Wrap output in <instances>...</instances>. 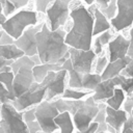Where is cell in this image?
Segmentation results:
<instances>
[{"instance_id": "6da1fadb", "label": "cell", "mask_w": 133, "mask_h": 133, "mask_svg": "<svg viewBox=\"0 0 133 133\" xmlns=\"http://www.w3.org/2000/svg\"><path fill=\"white\" fill-rule=\"evenodd\" d=\"M65 34L66 31L63 27L53 31L44 22L42 29L35 35L37 55L42 63H59L62 65L70 58V47L64 42Z\"/></svg>"}, {"instance_id": "7a4b0ae2", "label": "cell", "mask_w": 133, "mask_h": 133, "mask_svg": "<svg viewBox=\"0 0 133 133\" xmlns=\"http://www.w3.org/2000/svg\"><path fill=\"white\" fill-rule=\"evenodd\" d=\"M72 26L65 34V44L75 49L90 50L92 44L94 14L90 7L78 3L70 10Z\"/></svg>"}, {"instance_id": "3957f363", "label": "cell", "mask_w": 133, "mask_h": 133, "mask_svg": "<svg viewBox=\"0 0 133 133\" xmlns=\"http://www.w3.org/2000/svg\"><path fill=\"white\" fill-rule=\"evenodd\" d=\"M37 23V11L30 9H19L5 20V22L1 25V29L17 39L28 27L34 26Z\"/></svg>"}, {"instance_id": "277c9868", "label": "cell", "mask_w": 133, "mask_h": 133, "mask_svg": "<svg viewBox=\"0 0 133 133\" xmlns=\"http://www.w3.org/2000/svg\"><path fill=\"white\" fill-rule=\"evenodd\" d=\"M0 126L4 133H29L23 112L18 111L10 102L0 105Z\"/></svg>"}, {"instance_id": "5b68a950", "label": "cell", "mask_w": 133, "mask_h": 133, "mask_svg": "<svg viewBox=\"0 0 133 133\" xmlns=\"http://www.w3.org/2000/svg\"><path fill=\"white\" fill-rule=\"evenodd\" d=\"M69 75L68 72L63 69L59 71H51L41 82L43 86L46 87V101H53L57 98H60L68 87Z\"/></svg>"}, {"instance_id": "8992f818", "label": "cell", "mask_w": 133, "mask_h": 133, "mask_svg": "<svg viewBox=\"0 0 133 133\" xmlns=\"http://www.w3.org/2000/svg\"><path fill=\"white\" fill-rule=\"evenodd\" d=\"M74 0H53L46 10L47 25L50 30L62 28L70 18V5Z\"/></svg>"}, {"instance_id": "52a82bcc", "label": "cell", "mask_w": 133, "mask_h": 133, "mask_svg": "<svg viewBox=\"0 0 133 133\" xmlns=\"http://www.w3.org/2000/svg\"><path fill=\"white\" fill-rule=\"evenodd\" d=\"M45 97H46V87L43 86L42 83L34 82L27 91H25L23 95H21L10 103L18 111L23 112L42 103L45 100Z\"/></svg>"}, {"instance_id": "ba28073f", "label": "cell", "mask_w": 133, "mask_h": 133, "mask_svg": "<svg viewBox=\"0 0 133 133\" xmlns=\"http://www.w3.org/2000/svg\"><path fill=\"white\" fill-rule=\"evenodd\" d=\"M91 95L84 99L83 105L72 116L75 130L78 132H82L85 129H87L99 111L98 103L92 99Z\"/></svg>"}, {"instance_id": "9c48e42d", "label": "cell", "mask_w": 133, "mask_h": 133, "mask_svg": "<svg viewBox=\"0 0 133 133\" xmlns=\"http://www.w3.org/2000/svg\"><path fill=\"white\" fill-rule=\"evenodd\" d=\"M34 108H35V119L41 126L42 131L47 133H53L54 131L59 130L54 122V118L58 115L59 112L52 102L44 100Z\"/></svg>"}, {"instance_id": "30bf717a", "label": "cell", "mask_w": 133, "mask_h": 133, "mask_svg": "<svg viewBox=\"0 0 133 133\" xmlns=\"http://www.w3.org/2000/svg\"><path fill=\"white\" fill-rule=\"evenodd\" d=\"M69 53H70V60L75 71L81 74L91 73L92 64L97 57L92 49L80 50V49H75L70 47Z\"/></svg>"}, {"instance_id": "8fae6325", "label": "cell", "mask_w": 133, "mask_h": 133, "mask_svg": "<svg viewBox=\"0 0 133 133\" xmlns=\"http://www.w3.org/2000/svg\"><path fill=\"white\" fill-rule=\"evenodd\" d=\"M116 5L117 11L110 24L115 31H122L133 24V0H117Z\"/></svg>"}, {"instance_id": "7c38bea8", "label": "cell", "mask_w": 133, "mask_h": 133, "mask_svg": "<svg viewBox=\"0 0 133 133\" xmlns=\"http://www.w3.org/2000/svg\"><path fill=\"white\" fill-rule=\"evenodd\" d=\"M43 24H44V21L41 23H37L34 26L28 27L19 38L15 39V45L18 48H20L25 55L29 57L34 54H37V45H36L35 35L42 29Z\"/></svg>"}, {"instance_id": "4fadbf2b", "label": "cell", "mask_w": 133, "mask_h": 133, "mask_svg": "<svg viewBox=\"0 0 133 133\" xmlns=\"http://www.w3.org/2000/svg\"><path fill=\"white\" fill-rule=\"evenodd\" d=\"M34 77L32 73V69L30 68H22L20 69L14 77L12 82V89H14V96L17 99L21 95H23L25 91H27L31 85L34 83Z\"/></svg>"}, {"instance_id": "5bb4252c", "label": "cell", "mask_w": 133, "mask_h": 133, "mask_svg": "<svg viewBox=\"0 0 133 133\" xmlns=\"http://www.w3.org/2000/svg\"><path fill=\"white\" fill-rule=\"evenodd\" d=\"M122 75H118L114 78L111 79H107V80H102L98 86L96 87V89L94 90L91 97L92 99L99 103V102H105L107 99H109L110 97H112L114 88L116 86H119L121 82H122Z\"/></svg>"}, {"instance_id": "9a60e30c", "label": "cell", "mask_w": 133, "mask_h": 133, "mask_svg": "<svg viewBox=\"0 0 133 133\" xmlns=\"http://www.w3.org/2000/svg\"><path fill=\"white\" fill-rule=\"evenodd\" d=\"M129 45H130L129 38H126L122 34H118L114 38H112L109 42L108 49H107L109 62L126 57L128 49H129Z\"/></svg>"}, {"instance_id": "2e32d148", "label": "cell", "mask_w": 133, "mask_h": 133, "mask_svg": "<svg viewBox=\"0 0 133 133\" xmlns=\"http://www.w3.org/2000/svg\"><path fill=\"white\" fill-rule=\"evenodd\" d=\"M129 114L124 109H112L109 106H106V123L108 126L112 127L116 133H121L123 125L127 121Z\"/></svg>"}, {"instance_id": "e0dca14e", "label": "cell", "mask_w": 133, "mask_h": 133, "mask_svg": "<svg viewBox=\"0 0 133 133\" xmlns=\"http://www.w3.org/2000/svg\"><path fill=\"white\" fill-rule=\"evenodd\" d=\"M89 7L94 14V30H92L94 37L106 30L111 29L110 21L102 14V11L96 6V4H92Z\"/></svg>"}, {"instance_id": "ac0fdd59", "label": "cell", "mask_w": 133, "mask_h": 133, "mask_svg": "<svg viewBox=\"0 0 133 133\" xmlns=\"http://www.w3.org/2000/svg\"><path fill=\"white\" fill-rule=\"evenodd\" d=\"M131 60H132V58H130L129 56H126V57L119 58L115 61L108 62L107 66L105 68V70L101 74L102 80H107V79H111V78H114V77L118 76L121 74V72L125 69V66Z\"/></svg>"}, {"instance_id": "d6986e66", "label": "cell", "mask_w": 133, "mask_h": 133, "mask_svg": "<svg viewBox=\"0 0 133 133\" xmlns=\"http://www.w3.org/2000/svg\"><path fill=\"white\" fill-rule=\"evenodd\" d=\"M53 105L56 107L58 112H69L72 116L75 114V112L83 105L84 99L83 100H69V99H62V98H57L53 101H51Z\"/></svg>"}, {"instance_id": "ffe728a7", "label": "cell", "mask_w": 133, "mask_h": 133, "mask_svg": "<svg viewBox=\"0 0 133 133\" xmlns=\"http://www.w3.org/2000/svg\"><path fill=\"white\" fill-rule=\"evenodd\" d=\"M62 69L68 72L69 75V80H68V87L75 88V89H82V76L83 74L78 73L77 71L74 70L72 62L70 58H68L63 63H62Z\"/></svg>"}, {"instance_id": "44dd1931", "label": "cell", "mask_w": 133, "mask_h": 133, "mask_svg": "<svg viewBox=\"0 0 133 133\" xmlns=\"http://www.w3.org/2000/svg\"><path fill=\"white\" fill-rule=\"evenodd\" d=\"M54 122L59 129V133H74L75 126L73 117L69 112H59L58 115L54 118Z\"/></svg>"}, {"instance_id": "7402d4cb", "label": "cell", "mask_w": 133, "mask_h": 133, "mask_svg": "<svg viewBox=\"0 0 133 133\" xmlns=\"http://www.w3.org/2000/svg\"><path fill=\"white\" fill-rule=\"evenodd\" d=\"M61 69H62V66L59 63H42V64H38V65H34L32 68L34 81L37 82V83H41L45 79V77L48 75L49 72L59 71Z\"/></svg>"}, {"instance_id": "603a6c76", "label": "cell", "mask_w": 133, "mask_h": 133, "mask_svg": "<svg viewBox=\"0 0 133 133\" xmlns=\"http://www.w3.org/2000/svg\"><path fill=\"white\" fill-rule=\"evenodd\" d=\"M23 55H25L24 52L20 48H18L15 44L0 45V57L5 60L15 61L18 58L22 57Z\"/></svg>"}, {"instance_id": "cb8c5ba5", "label": "cell", "mask_w": 133, "mask_h": 133, "mask_svg": "<svg viewBox=\"0 0 133 133\" xmlns=\"http://www.w3.org/2000/svg\"><path fill=\"white\" fill-rule=\"evenodd\" d=\"M125 100H126V95H125L124 90L119 86H116L114 88V91H113L112 97H110L109 99H107L105 101V104L107 106L111 107L112 109L118 110V109H121V106L124 104Z\"/></svg>"}, {"instance_id": "d4e9b609", "label": "cell", "mask_w": 133, "mask_h": 133, "mask_svg": "<svg viewBox=\"0 0 133 133\" xmlns=\"http://www.w3.org/2000/svg\"><path fill=\"white\" fill-rule=\"evenodd\" d=\"M102 81L101 75L97 74V73H87V74H83L82 76V89L85 90H89L92 91L96 89V87L98 86V84Z\"/></svg>"}, {"instance_id": "484cf974", "label": "cell", "mask_w": 133, "mask_h": 133, "mask_svg": "<svg viewBox=\"0 0 133 133\" xmlns=\"http://www.w3.org/2000/svg\"><path fill=\"white\" fill-rule=\"evenodd\" d=\"M98 106H99V111L92 122L98 124L97 132H107L108 130V125L106 123V106L107 105L105 104V102H99Z\"/></svg>"}, {"instance_id": "4316f807", "label": "cell", "mask_w": 133, "mask_h": 133, "mask_svg": "<svg viewBox=\"0 0 133 133\" xmlns=\"http://www.w3.org/2000/svg\"><path fill=\"white\" fill-rule=\"evenodd\" d=\"M92 91L85 90V89H75L71 87H66L60 98L62 99H69V100H83L86 97L90 96Z\"/></svg>"}, {"instance_id": "83f0119b", "label": "cell", "mask_w": 133, "mask_h": 133, "mask_svg": "<svg viewBox=\"0 0 133 133\" xmlns=\"http://www.w3.org/2000/svg\"><path fill=\"white\" fill-rule=\"evenodd\" d=\"M33 66H34V63L32 62V60L30 59V57L27 56V55H23L22 57H20L17 60L12 61V63L10 64L11 72L14 74H16L22 68H30V69H32Z\"/></svg>"}, {"instance_id": "f1b7e54d", "label": "cell", "mask_w": 133, "mask_h": 133, "mask_svg": "<svg viewBox=\"0 0 133 133\" xmlns=\"http://www.w3.org/2000/svg\"><path fill=\"white\" fill-rule=\"evenodd\" d=\"M14 77L15 74L10 71V72H5V73H0V82L5 86V88L8 90L11 100H16L15 96H14V89H12V82H14ZM11 101V102H12Z\"/></svg>"}, {"instance_id": "f546056e", "label": "cell", "mask_w": 133, "mask_h": 133, "mask_svg": "<svg viewBox=\"0 0 133 133\" xmlns=\"http://www.w3.org/2000/svg\"><path fill=\"white\" fill-rule=\"evenodd\" d=\"M116 2L117 0H110L107 7L103 8V9H100L102 11V14L110 21L111 19H113L116 15V11H117V5H116Z\"/></svg>"}, {"instance_id": "4dcf8cb0", "label": "cell", "mask_w": 133, "mask_h": 133, "mask_svg": "<svg viewBox=\"0 0 133 133\" xmlns=\"http://www.w3.org/2000/svg\"><path fill=\"white\" fill-rule=\"evenodd\" d=\"M109 62V59H108V56H106L105 54L104 55H99V57L97 58V61H96V68H95V73L97 74H102L103 71L105 70V68L107 66Z\"/></svg>"}, {"instance_id": "1f68e13d", "label": "cell", "mask_w": 133, "mask_h": 133, "mask_svg": "<svg viewBox=\"0 0 133 133\" xmlns=\"http://www.w3.org/2000/svg\"><path fill=\"white\" fill-rule=\"evenodd\" d=\"M119 87L124 90V92H125V95H127V97L131 96L133 94V78H126L123 76Z\"/></svg>"}, {"instance_id": "d6a6232c", "label": "cell", "mask_w": 133, "mask_h": 133, "mask_svg": "<svg viewBox=\"0 0 133 133\" xmlns=\"http://www.w3.org/2000/svg\"><path fill=\"white\" fill-rule=\"evenodd\" d=\"M2 4V11H3V15L6 17V18H8V17H10L11 15H14L16 11H18V9L16 8V6H15V4L10 1V0H5L3 3H1Z\"/></svg>"}, {"instance_id": "836d02e7", "label": "cell", "mask_w": 133, "mask_h": 133, "mask_svg": "<svg viewBox=\"0 0 133 133\" xmlns=\"http://www.w3.org/2000/svg\"><path fill=\"white\" fill-rule=\"evenodd\" d=\"M96 37H97L98 41L101 43V45L104 47V46H106V45L109 44V42H110V41L112 39V37H113V34H112V32L110 31V29H109V30H106V31L100 33V34L97 35Z\"/></svg>"}, {"instance_id": "e575fe53", "label": "cell", "mask_w": 133, "mask_h": 133, "mask_svg": "<svg viewBox=\"0 0 133 133\" xmlns=\"http://www.w3.org/2000/svg\"><path fill=\"white\" fill-rule=\"evenodd\" d=\"M52 1H53V0H34L36 11H37V12L46 14L47 8H48L49 5L52 3Z\"/></svg>"}, {"instance_id": "d590c367", "label": "cell", "mask_w": 133, "mask_h": 133, "mask_svg": "<svg viewBox=\"0 0 133 133\" xmlns=\"http://www.w3.org/2000/svg\"><path fill=\"white\" fill-rule=\"evenodd\" d=\"M11 97L8 92V90L5 88V86L0 82V105L4 104V103H8L11 102Z\"/></svg>"}, {"instance_id": "8d00e7d4", "label": "cell", "mask_w": 133, "mask_h": 133, "mask_svg": "<svg viewBox=\"0 0 133 133\" xmlns=\"http://www.w3.org/2000/svg\"><path fill=\"white\" fill-rule=\"evenodd\" d=\"M23 119L26 124L29 122L35 121V108L33 107V108H30V109L23 111Z\"/></svg>"}, {"instance_id": "74e56055", "label": "cell", "mask_w": 133, "mask_h": 133, "mask_svg": "<svg viewBox=\"0 0 133 133\" xmlns=\"http://www.w3.org/2000/svg\"><path fill=\"white\" fill-rule=\"evenodd\" d=\"M121 133H133V116L129 115L125 124L123 125Z\"/></svg>"}, {"instance_id": "f35d334b", "label": "cell", "mask_w": 133, "mask_h": 133, "mask_svg": "<svg viewBox=\"0 0 133 133\" xmlns=\"http://www.w3.org/2000/svg\"><path fill=\"white\" fill-rule=\"evenodd\" d=\"M123 108L129 115H131V112L133 110V96H128L126 98V100L123 104Z\"/></svg>"}, {"instance_id": "ab89813d", "label": "cell", "mask_w": 133, "mask_h": 133, "mask_svg": "<svg viewBox=\"0 0 133 133\" xmlns=\"http://www.w3.org/2000/svg\"><path fill=\"white\" fill-rule=\"evenodd\" d=\"M119 75H122L126 78H133V59L125 66V69L121 72Z\"/></svg>"}, {"instance_id": "60d3db41", "label": "cell", "mask_w": 133, "mask_h": 133, "mask_svg": "<svg viewBox=\"0 0 133 133\" xmlns=\"http://www.w3.org/2000/svg\"><path fill=\"white\" fill-rule=\"evenodd\" d=\"M10 44H15V38L11 37L5 31H3L0 37V45H10Z\"/></svg>"}, {"instance_id": "b9f144b4", "label": "cell", "mask_w": 133, "mask_h": 133, "mask_svg": "<svg viewBox=\"0 0 133 133\" xmlns=\"http://www.w3.org/2000/svg\"><path fill=\"white\" fill-rule=\"evenodd\" d=\"M26 125H27V128H28L29 133H37L38 131H42V128L38 125V123L36 122V119L35 121H32V122H29Z\"/></svg>"}, {"instance_id": "7bdbcfd3", "label": "cell", "mask_w": 133, "mask_h": 133, "mask_svg": "<svg viewBox=\"0 0 133 133\" xmlns=\"http://www.w3.org/2000/svg\"><path fill=\"white\" fill-rule=\"evenodd\" d=\"M130 45H129V49H128V52H127V56H129L130 58L133 59V27L130 29Z\"/></svg>"}, {"instance_id": "ee69618b", "label": "cell", "mask_w": 133, "mask_h": 133, "mask_svg": "<svg viewBox=\"0 0 133 133\" xmlns=\"http://www.w3.org/2000/svg\"><path fill=\"white\" fill-rule=\"evenodd\" d=\"M10 1L15 4L16 8L19 10V9H21L22 7H25V6L29 3L30 0H10Z\"/></svg>"}, {"instance_id": "f6af8a7d", "label": "cell", "mask_w": 133, "mask_h": 133, "mask_svg": "<svg viewBox=\"0 0 133 133\" xmlns=\"http://www.w3.org/2000/svg\"><path fill=\"white\" fill-rule=\"evenodd\" d=\"M97 129H98V124L95 123V122H92V123L88 126L87 129H85V130L82 131V132L76 131V133H96V132H97Z\"/></svg>"}, {"instance_id": "bcb514c9", "label": "cell", "mask_w": 133, "mask_h": 133, "mask_svg": "<svg viewBox=\"0 0 133 133\" xmlns=\"http://www.w3.org/2000/svg\"><path fill=\"white\" fill-rule=\"evenodd\" d=\"M109 1H110V0H96L95 4H96V6H97L99 9H103V8L107 7Z\"/></svg>"}, {"instance_id": "7dc6e473", "label": "cell", "mask_w": 133, "mask_h": 133, "mask_svg": "<svg viewBox=\"0 0 133 133\" xmlns=\"http://www.w3.org/2000/svg\"><path fill=\"white\" fill-rule=\"evenodd\" d=\"M30 59L32 60V62L34 63V65H38V64H42V61L39 59V56L37 54H34L32 56H30Z\"/></svg>"}, {"instance_id": "c3c4849f", "label": "cell", "mask_w": 133, "mask_h": 133, "mask_svg": "<svg viewBox=\"0 0 133 133\" xmlns=\"http://www.w3.org/2000/svg\"><path fill=\"white\" fill-rule=\"evenodd\" d=\"M7 18L3 15V11H2V4L0 3V26L5 22V20H6Z\"/></svg>"}, {"instance_id": "681fc988", "label": "cell", "mask_w": 133, "mask_h": 133, "mask_svg": "<svg viewBox=\"0 0 133 133\" xmlns=\"http://www.w3.org/2000/svg\"><path fill=\"white\" fill-rule=\"evenodd\" d=\"M11 63H12V61H10V60H5V59H3V58L0 57V69H1L2 66H4V65H10Z\"/></svg>"}, {"instance_id": "f907efd6", "label": "cell", "mask_w": 133, "mask_h": 133, "mask_svg": "<svg viewBox=\"0 0 133 133\" xmlns=\"http://www.w3.org/2000/svg\"><path fill=\"white\" fill-rule=\"evenodd\" d=\"M83 2H84L85 4H87L88 6H90V5H92V4H95V2H96V0H83Z\"/></svg>"}, {"instance_id": "816d5d0a", "label": "cell", "mask_w": 133, "mask_h": 133, "mask_svg": "<svg viewBox=\"0 0 133 133\" xmlns=\"http://www.w3.org/2000/svg\"><path fill=\"white\" fill-rule=\"evenodd\" d=\"M0 133H4V131H3V129H2L1 126H0Z\"/></svg>"}, {"instance_id": "f5cc1de1", "label": "cell", "mask_w": 133, "mask_h": 133, "mask_svg": "<svg viewBox=\"0 0 133 133\" xmlns=\"http://www.w3.org/2000/svg\"><path fill=\"white\" fill-rule=\"evenodd\" d=\"M2 32H3V30H2V29H0V37H1V35H2Z\"/></svg>"}, {"instance_id": "db71d44e", "label": "cell", "mask_w": 133, "mask_h": 133, "mask_svg": "<svg viewBox=\"0 0 133 133\" xmlns=\"http://www.w3.org/2000/svg\"><path fill=\"white\" fill-rule=\"evenodd\" d=\"M37 133H47V132H44V131H38Z\"/></svg>"}, {"instance_id": "11a10c76", "label": "cell", "mask_w": 133, "mask_h": 133, "mask_svg": "<svg viewBox=\"0 0 133 133\" xmlns=\"http://www.w3.org/2000/svg\"><path fill=\"white\" fill-rule=\"evenodd\" d=\"M4 1H5V0H0V3H3Z\"/></svg>"}, {"instance_id": "9f6ffc18", "label": "cell", "mask_w": 133, "mask_h": 133, "mask_svg": "<svg viewBox=\"0 0 133 133\" xmlns=\"http://www.w3.org/2000/svg\"><path fill=\"white\" fill-rule=\"evenodd\" d=\"M96 133H105V132H96Z\"/></svg>"}, {"instance_id": "6f0895ef", "label": "cell", "mask_w": 133, "mask_h": 133, "mask_svg": "<svg viewBox=\"0 0 133 133\" xmlns=\"http://www.w3.org/2000/svg\"><path fill=\"white\" fill-rule=\"evenodd\" d=\"M131 115H132V116H133V110H132V112H131Z\"/></svg>"}, {"instance_id": "680465c9", "label": "cell", "mask_w": 133, "mask_h": 133, "mask_svg": "<svg viewBox=\"0 0 133 133\" xmlns=\"http://www.w3.org/2000/svg\"><path fill=\"white\" fill-rule=\"evenodd\" d=\"M131 96H133V94H132V95H131Z\"/></svg>"}]
</instances>
